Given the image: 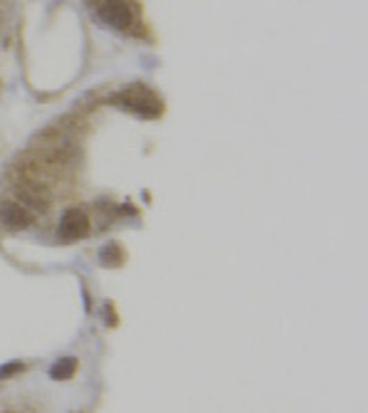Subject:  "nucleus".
Masks as SVG:
<instances>
[{"instance_id":"1","label":"nucleus","mask_w":368,"mask_h":413,"mask_svg":"<svg viewBox=\"0 0 368 413\" xmlns=\"http://www.w3.org/2000/svg\"><path fill=\"white\" fill-rule=\"evenodd\" d=\"M117 102L124 107V109L136 111V114H154V111L159 109V102H156L154 92H148L146 87H141V85L126 87V89L117 97Z\"/></svg>"},{"instance_id":"2","label":"nucleus","mask_w":368,"mask_h":413,"mask_svg":"<svg viewBox=\"0 0 368 413\" xmlns=\"http://www.w3.org/2000/svg\"><path fill=\"white\" fill-rule=\"evenodd\" d=\"M99 18L114 30H126L136 20V15L129 0H106L104 5L99 8Z\"/></svg>"},{"instance_id":"3","label":"nucleus","mask_w":368,"mask_h":413,"mask_svg":"<svg viewBox=\"0 0 368 413\" xmlns=\"http://www.w3.org/2000/svg\"><path fill=\"white\" fill-rule=\"evenodd\" d=\"M89 216H87L84 210H67L60 221V238L67 243H74V241H82L89 235Z\"/></svg>"},{"instance_id":"4","label":"nucleus","mask_w":368,"mask_h":413,"mask_svg":"<svg viewBox=\"0 0 368 413\" xmlns=\"http://www.w3.org/2000/svg\"><path fill=\"white\" fill-rule=\"evenodd\" d=\"M32 221H35L32 213L25 208L23 203H18V201H3V203H0V223H3L5 228L23 230L27 228Z\"/></svg>"},{"instance_id":"5","label":"nucleus","mask_w":368,"mask_h":413,"mask_svg":"<svg viewBox=\"0 0 368 413\" xmlns=\"http://www.w3.org/2000/svg\"><path fill=\"white\" fill-rule=\"evenodd\" d=\"M74 371H77V359L65 357V359H60L57 364H52V369H49V377L55 379V381H67V379H72Z\"/></svg>"},{"instance_id":"6","label":"nucleus","mask_w":368,"mask_h":413,"mask_svg":"<svg viewBox=\"0 0 368 413\" xmlns=\"http://www.w3.org/2000/svg\"><path fill=\"white\" fill-rule=\"evenodd\" d=\"M122 263V250H119V245H106L104 250H102V265H119Z\"/></svg>"},{"instance_id":"7","label":"nucleus","mask_w":368,"mask_h":413,"mask_svg":"<svg viewBox=\"0 0 368 413\" xmlns=\"http://www.w3.org/2000/svg\"><path fill=\"white\" fill-rule=\"evenodd\" d=\"M25 366L20 364V361H15V364H5V366H0V379H8L10 374H18V371H23Z\"/></svg>"}]
</instances>
